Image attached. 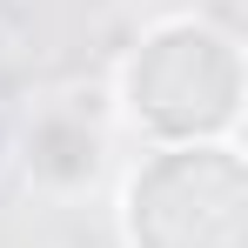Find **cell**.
<instances>
[{
  "mask_svg": "<svg viewBox=\"0 0 248 248\" xmlns=\"http://www.w3.org/2000/svg\"><path fill=\"white\" fill-rule=\"evenodd\" d=\"M121 114L161 148L188 141H235L242 127V41L208 14H161L141 27L134 54L121 61Z\"/></svg>",
  "mask_w": 248,
  "mask_h": 248,
  "instance_id": "obj_1",
  "label": "cell"
},
{
  "mask_svg": "<svg viewBox=\"0 0 248 248\" xmlns=\"http://www.w3.org/2000/svg\"><path fill=\"white\" fill-rule=\"evenodd\" d=\"M127 248H248L242 141L155 148L121 188Z\"/></svg>",
  "mask_w": 248,
  "mask_h": 248,
  "instance_id": "obj_2",
  "label": "cell"
},
{
  "mask_svg": "<svg viewBox=\"0 0 248 248\" xmlns=\"http://www.w3.org/2000/svg\"><path fill=\"white\" fill-rule=\"evenodd\" d=\"M108 108H101V94L87 101V87H67V94H54L34 108V121H27V141H20V168H27V181L54 195V202H74L87 195L94 181H101V155H108Z\"/></svg>",
  "mask_w": 248,
  "mask_h": 248,
  "instance_id": "obj_3",
  "label": "cell"
},
{
  "mask_svg": "<svg viewBox=\"0 0 248 248\" xmlns=\"http://www.w3.org/2000/svg\"><path fill=\"white\" fill-rule=\"evenodd\" d=\"M0 168H7V121H0Z\"/></svg>",
  "mask_w": 248,
  "mask_h": 248,
  "instance_id": "obj_4",
  "label": "cell"
}]
</instances>
